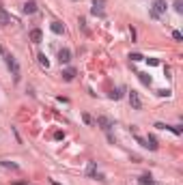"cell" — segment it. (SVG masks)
I'll return each mask as SVG.
<instances>
[{
	"label": "cell",
	"instance_id": "obj_7",
	"mask_svg": "<svg viewBox=\"0 0 183 185\" xmlns=\"http://www.w3.org/2000/svg\"><path fill=\"white\" fill-rule=\"evenodd\" d=\"M41 39H43V32H41L39 28H33V30H30V41H33V43H41Z\"/></svg>",
	"mask_w": 183,
	"mask_h": 185
},
{
	"label": "cell",
	"instance_id": "obj_25",
	"mask_svg": "<svg viewBox=\"0 0 183 185\" xmlns=\"http://www.w3.org/2000/svg\"><path fill=\"white\" fill-rule=\"evenodd\" d=\"M0 54H2V56H4V54H7V52H4V49H2V45H0Z\"/></svg>",
	"mask_w": 183,
	"mask_h": 185
},
{
	"label": "cell",
	"instance_id": "obj_13",
	"mask_svg": "<svg viewBox=\"0 0 183 185\" xmlns=\"http://www.w3.org/2000/svg\"><path fill=\"white\" fill-rule=\"evenodd\" d=\"M95 172H97V161H91L86 168V177H95Z\"/></svg>",
	"mask_w": 183,
	"mask_h": 185
},
{
	"label": "cell",
	"instance_id": "obj_6",
	"mask_svg": "<svg viewBox=\"0 0 183 185\" xmlns=\"http://www.w3.org/2000/svg\"><path fill=\"white\" fill-rule=\"evenodd\" d=\"M58 60H60V65H67V62L71 60V52H69L67 47H63V49L58 52Z\"/></svg>",
	"mask_w": 183,
	"mask_h": 185
},
{
	"label": "cell",
	"instance_id": "obj_3",
	"mask_svg": "<svg viewBox=\"0 0 183 185\" xmlns=\"http://www.w3.org/2000/svg\"><path fill=\"white\" fill-rule=\"evenodd\" d=\"M97 125H101V129H103L106 134H110V131H112V127H114V123H112L108 116H99V118H97Z\"/></svg>",
	"mask_w": 183,
	"mask_h": 185
},
{
	"label": "cell",
	"instance_id": "obj_19",
	"mask_svg": "<svg viewBox=\"0 0 183 185\" xmlns=\"http://www.w3.org/2000/svg\"><path fill=\"white\" fill-rule=\"evenodd\" d=\"M129 58H132L134 62H138V60H142V54H138V52H134V54H129Z\"/></svg>",
	"mask_w": 183,
	"mask_h": 185
},
{
	"label": "cell",
	"instance_id": "obj_11",
	"mask_svg": "<svg viewBox=\"0 0 183 185\" xmlns=\"http://www.w3.org/2000/svg\"><path fill=\"white\" fill-rule=\"evenodd\" d=\"M7 24H11V15L7 11H0V26H7Z\"/></svg>",
	"mask_w": 183,
	"mask_h": 185
},
{
	"label": "cell",
	"instance_id": "obj_22",
	"mask_svg": "<svg viewBox=\"0 0 183 185\" xmlns=\"http://www.w3.org/2000/svg\"><path fill=\"white\" fill-rule=\"evenodd\" d=\"M2 166H4V168H13V170H17V164H11V161H2Z\"/></svg>",
	"mask_w": 183,
	"mask_h": 185
},
{
	"label": "cell",
	"instance_id": "obj_14",
	"mask_svg": "<svg viewBox=\"0 0 183 185\" xmlns=\"http://www.w3.org/2000/svg\"><path fill=\"white\" fill-rule=\"evenodd\" d=\"M138 78H140V82H142L144 86H151V75H146V73H138Z\"/></svg>",
	"mask_w": 183,
	"mask_h": 185
},
{
	"label": "cell",
	"instance_id": "obj_9",
	"mask_svg": "<svg viewBox=\"0 0 183 185\" xmlns=\"http://www.w3.org/2000/svg\"><path fill=\"white\" fill-rule=\"evenodd\" d=\"M73 78H76V69H73V67H69V69L63 71V80H65V82H71Z\"/></svg>",
	"mask_w": 183,
	"mask_h": 185
},
{
	"label": "cell",
	"instance_id": "obj_26",
	"mask_svg": "<svg viewBox=\"0 0 183 185\" xmlns=\"http://www.w3.org/2000/svg\"><path fill=\"white\" fill-rule=\"evenodd\" d=\"M0 11H4V6H2V0H0Z\"/></svg>",
	"mask_w": 183,
	"mask_h": 185
},
{
	"label": "cell",
	"instance_id": "obj_5",
	"mask_svg": "<svg viewBox=\"0 0 183 185\" xmlns=\"http://www.w3.org/2000/svg\"><path fill=\"white\" fill-rule=\"evenodd\" d=\"M22 11H24L26 15H33V13H37V2H35V0H28V2H24Z\"/></svg>",
	"mask_w": 183,
	"mask_h": 185
},
{
	"label": "cell",
	"instance_id": "obj_20",
	"mask_svg": "<svg viewBox=\"0 0 183 185\" xmlns=\"http://www.w3.org/2000/svg\"><path fill=\"white\" fill-rule=\"evenodd\" d=\"M172 39H175V41H183V35L179 30H175V32H172Z\"/></svg>",
	"mask_w": 183,
	"mask_h": 185
},
{
	"label": "cell",
	"instance_id": "obj_23",
	"mask_svg": "<svg viewBox=\"0 0 183 185\" xmlns=\"http://www.w3.org/2000/svg\"><path fill=\"white\" fill-rule=\"evenodd\" d=\"M82 121H84L86 125H93V118L89 116V114H82Z\"/></svg>",
	"mask_w": 183,
	"mask_h": 185
},
{
	"label": "cell",
	"instance_id": "obj_24",
	"mask_svg": "<svg viewBox=\"0 0 183 185\" xmlns=\"http://www.w3.org/2000/svg\"><path fill=\"white\" fill-rule=\"evenodd\" d=\"M157 95H159V97H168V95H170V91H157Z\"/></svg>",
	"mask_w": 183,
	"mask_h": 185
},
{
	"label": "cell",
	"instance_id": "obj_2",
	"mask_svg": "<svg viewBox=\"0 0 183 185\" xmlns=\"http://www.w3.org/2000/svg\"><path fill=\"white\" fill-rule=\"evenodd\" d=\"M2 58H4V62H7V67H9V69L13 71V80L17 82V80H20V65H17V60H15V58H13L11 54H4Z\"/></svg>",
	"mask_w": 183,
	"mask_h": 185
},
{
	"label": "cell",
	"instance_id": "obj_4",
	"mask_svg": "<svg viewBox=\"0 0 183 185\" xmlns=\"http://www.w3.org/2000/svg\"><path fill=\"white\" fill-rule=\"evenodd\" d=\"M129 103H132L134 110H142V99H140V95H138L136 91L129 92Z\"/></svg>",
	"mask_w": 183,
	"mask_h": 185
},
{
	"label": "cell",
	"instance_id": "obj_10",
	"mask_svg": "<svg viewBox=\"0 0 183 185\" xmlns=\"http://www.w3.org/2000/svg\"><path fill=\"white\" fill-rule=\"evenodd\" d=\"M146 148H151V151H157V140H155V136H146Z\"/></svg>",
	"mask_w": 183,
	"mask_h": 185
},
{
	"label": "cell",
	"instance_id": "obj_15",
	"mask_svg": "<svg viewBox=\"0 0 183 185\" xmlns=\"http://www.w3.org/2000/svg\"><path fill=\"white\" fill-rule=\"evenodd\" d=\"M39 62H41V67H46V69L50 67V60L46 58V54H39Z\"/></svg>",
	"mask_w": 183,
	"mask_h": 185
},
{
	"label": "cell",
	"instance_id": "obj_21",
	"mask_svg": "<svg viewBox=\"0 0 183 185\" xmlns=\"http://www.w3.org/2000/svg\"><path fill=\"white\" fill-rule=\"evenodd\" d=\"M80 28H82L84 35H89V28H86V22H84V19H80Z\"/></svg>",
	"mask_w": 183,
	"mask_h": 185
},
{
	"label": "cell",
	"instance_id": "obj_18",
	"mask_svg": "<svg viewBox=\"0 0 183 185\" xmlns=\"http://www.w3.org/2000/svg\"><path fill=\"white\" fill-rule=\"evenodd\" d=\"M175 11H177V13H183V2H181V0L175 2Z\"/></svg>",
	"mask_w": 183,
	"mask_h": 185
},
{
	"label": "cell",
	"instance_id": "obj_8",
	"mask_svg": "<svg viewBox=\"0 0 183 185\" xmlns=\"http://www.w3.org/2000/svg\"><path fill=\"white\" fill-rule=\"evenodd\" d=\"M50 28H52V32H54V35H63V32H65V26H63L60 22H52V24H50Z\"/></svg>",
	"mask_w": 183,
	"mask_h": 185
},
{
	"label": "cell",
	"instance_id": "obj_1",
	"mask_svg": "<svg viewBox=\"0 0 183 185\" xmlns=\"http://www.w3.org/2000/svg\"><path fill=\"white\" fill-rule=\"evenodd\" d=\"M166 9H168L166 0H155V2H153V9L149 11V15H151L153 19H159V15H162V13H166Z\"/></svg>",
	"mask_w": 183,
	"mask_h": 185
},
{
	"label": "cell",
	"instance_id": "obj_17",
	"mask_svg": "<svg viewBox=\"0 0 183 185\" xmlns=\"http://www.w3.org/2000/svg\"><path fill=\"white\" fill-rule=\"evenodd\" d=\"M166 129H170L172 134H177V136H181V127H179V125H172V127H168V125H166Z\"/></svg>",
	"mask_w": 183,
	"mask_h": 185
},
{
	"label": "cell",
	"instance_id": "obj_16",
	"mask_svg": "<svg viewBox=\"0 0 183 185\" xmlns=\"http://www.w3.org/2000/svg\"><path fill=\"white\" fill-rule=\"evenodd\" d=\"M110 97H112V99H121V97H123V88H116V91H112V92H110Z\"/></svg>",
	"mask_w": 183,
	"mask_h": 185
},
{
	"label": "cell",
	"instance_id": "obj_12",
	"mask_svg": "<svg viewBox=\"0 0 183 185\" xmlns=\"http://www.w3.org/2000/svg\"><path fill=\"white\" fill-rule=\"evenodd\" d=\"M138 185H155V181H153L149 174H144V177H140V179H138Z\"/></svg>",
	"mask_w": 183,
	"mask_h": 185
}]
</instances>
